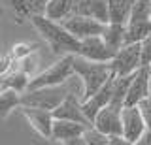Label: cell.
<instances>
[{
    "label": "cell",
    "mask_w": 151,
    "mask_h": 145,
    "mask_svg": "<svg viewBox=\"0 0 151 145\" xmlns=\"http://www.w3.org/2000/svg\"><path fill=\"white\" fill-rule=\"evenodd\" d=\"M23 115L27 117L28 124L36 130L42 138L51 139V130H53V111L42 109V107H30V106H21Z\"/></svg>",
    "instance_id": "30bf717a"
},
{
    "label": "cell",
    "mask_w": 151,
    "mask_h": 145,
    "mask_svg": "<svg viewBox=\"0 0 151 145\" xmlns=\"http://www.w3.org/2000/svg\"><path fill=\"white\" fill-rule=\"evenodd\" d=\"M60 25L64 26L74 38H78L79 41L91 36H100L106 23H100L89 15H68L66 19L60 21Z\"/></svg>",
    "instance_id": "5b68a950"
},
{
    "label": "cell",
    "mask_w": 151,
    "mask_h": 145,
    "mask_svg": "<svg viewBox=\"0 0 151 145\" xmlns=\"http://www.w3.org/2000/svg\"><path fill=\"white\" fill-rule=\"evenodd\" d=\"M132 145H151V130H145Z\"/></svg>",
    "instance_id": "4316f807"
},
{
    "label": "cell",
    "mask_w": 151,
    "mask_h": 145,
    "mask_svg": "<svg viewBox=\"0 0 151 145\" xmlns=\"http://www.w3.org/2000/svg\"><path fill=\"white\" fill-rule=\"evenodd\" d=\"M111 72L115 77L119 76H130L136 70L142 68V49L140 44H125L123 47L113 55L111 62Z\"/></svg>",
    "instance_id": "277c9868"
},
{
    "label": "cell",
    "mask_w": 151,
    "mask_h": 145,
    "mask_svg": "<svg viewBox=\"0 0 151 145\" xmlns=\"http://www.w3.org/2000/svg\"><path fill=\"white\" fill-rule=\"evenodd\" d=\"M113 79H115V76H111L100 89H98L96 92H94V94H91L89 98H85V100L81 102L83 113L87 115V119L91 121V123H93L94 115H96L98 111L102 109V107H106L108 104H110V100H111V91H113Z\"/></svg>",
    "instance_id": "8fae6325"
},
{
    "label": "cell",
    "mask_w": 151,
    "mask_h": 145,
    "mask_svg": "<svg viewBox=\"0 0 151 145\" xmlns=\"http://www.w3.org/2000/svg\"><path fill=\"white\" fill-rule=\"evenodd\" d=\"M134 0H108V23H115V25H127L132 10Z\"/></svg>",
    "instance_id": "9a60e30c"
},
{
    "label": "cell",
    "mask_w": 151,
    "mask_h": 145,
    "mask_svg": "<svg viewBox=\"0 0 151 145\" xmlns=\"http://www.w3.org/2000/svg\"><path fill=\"white\" fill-rule=\"evenodd\" d=\"M89 17L100 21V23H108V0H89Z\"/></svg>",
    "instance_id": "7402d4cb"
},
{
    "label": "cell",
    "mask_w": 151,
    "mask_h": 145,
    "mask_svg": "<svg viewBox=\"0 0 151 145\" xmlns=\"http://www.w3.org/2000/svg\"><path fill=\"white\" fill-rule=\"evenodd\" d=\"M19 106V92L4 89L0 91V123Z\"/></svg>",
    "instance_id": "ffe728a7"
},
{
    "label": "cell",
    "mask_w": 151,
    "mask_h": 145,
    "mask_svg": "<svg viewBox=\"0 0 151 145\" xmlns=\"http://www.w3.org/2000/svg\"><path fill=\"white\" fill-rule=\"evenodd\" d=\"M34 51H36V45H32V44H15L12 47V55L9 57L13 59V62H19V60L30 57Z\"/></svg>",
    "instance_id": "603a6c76"
},
{
    "label": "cell",
    "mask_w": 151,
    "mask_h": 145,
    "mask_svg": "<svg viewBox=\"0 0 151 145\" xmlns=\"http://www.w3.org/2000/svg\"><path fill=\"white\" fill-rule=\"evenodd\" d=\"M149 94H151V72H149Z\"/></svg>",
    "instance_id": "f1b7e54d"
},
{
    "label": "cell",
    "mask_w": 151,
    "mask_h": 145,
    "mask_svg": "<svg viewBox=\"0 0 151 145\" xmlns=\"http://www.w3.org/2000/svg\"><path fill=\"white\" fill-rule=\"evenodd\" d=\"M136 107L140 109L142 117H144L147 130H151V94H147L145 98H142V100L138 102V106H136Z\"/></svg>",
    "instance_id": "cb8c5ba5"
},
{
    "label": "cell",
    "mask_w": 151,
    "mask_h": 145,
    "mask_svg": "<svg viewBox=\"0 0 151 145\" xmlns=\"http://www.w3.org/2000/svg\"><path fill=\"white\" fill-rule=\"evenodd\" d=\"M147 68H149V72H151V62H149V66H147Z\"/></svg>",
    "instance_id": "4dcf8cb0"
},
{
    "label": "cell",
    "mask_w": 151,
    "mask_h": 145,
    "mask_svg": "<svg viewBox=\"0 0 151 145\" xmlns=\"http://www.w3.org/2000/svg\"><path fill=\"white\" fill-rule=\"evenodd\" d=\"M147 130L145 121L136 106H125L121 109V134L132 143Z\"/></svg>",
    "instance_id": "ba28073f"
},
{
    "label": "cell",
    "mask_w": 151,
    "mask_h": 145,
    "mask_svg": "<svg viewBox=\"0 0 151 145\" xmlns=\"http://www.w3.org/2000/svg\"><path fill=\"white\" fill-rule=\"evenodd\" d=\"M151 34V21H129L125 25V44H140Z\"/></svg>",
    "instance_id": "d6986e66"
},
{
    "label": "cell",
    "mask_w": 151,
    "mask_h": 145,
    "mask_svg": "<svg viewBox=\"0 0 151 145\" xmlns=\"http://www.w3.org/2000/svg\"><path fill=\"white\" fill-rule=\"evenodd\" d=\"M63 145H87V141H85L83 136H78V138H72V139L63 141Z\"/></svg>",
    "instance_id": "83f0119b"
},
{
    "label": "cell",
    "mask_w": 151,
    "mask_h": 145,
    "mask_svg": "<svg viewBox=\"0 0 151 145\" xmlns=\"http://www.w3.org/2000/svg\"><path fill=\"white\" fill-rule=\"evenodd\" d=\"M74 76V55H63L57 62H53L51 66H47L44 72L36 74L30 77L27 91L30 89H40V87H55V85H63L70 77Z\"/></svg>",
    "instance_id": "3957f363"
},
{
    "label": "cell",
    "mask_w": 151,
    "mask_h": 145,
    "mask_svg": "<svg viewBox=\"0 0 151 145\" xmlns=\"http://www.w3.org/2000/svg\"><path fill=\"white\" fill-rule=\"evenodd\" d=\"M78 55L85 60H93V62H111L115 51H111L104 44L102 36H91V38L79 41Z\"/></svg>",
    "instance_id": "52a82bcc"
},
{
    "label": "cell",
    "mask_w": 151,
    "mask_h": 145,
    "mask_svg": "<svg viewBox=\"0 0 151 145\" xmlns=\"http://www.w3.org/2000/svg\"><path fill=\"white\" fill-rule=\"evenodd\" d=\"M108 145H132V141L127 139L123 134H113V136H108Z\"/></svg>",
    "instance_id": "484cf974"
},
{
    "label": "cell",
    "mask_w": 151,
    "mask_h": 145,
    "mask_svg": "<svg viewBox=\"0 0 151 145\" xmlns=\"http://www.w3.org/2000/svg\"><path fill=\"white\" fill-rule=\"evenodd\" d=\"M102 40L111 51H119L125 45V25H115V23H106L102 30Z\"/></svg>",
    "instance_id": "e0dca14e"
},
{
    "label": "cell",
    "mask_w": 151,
    "mask_h": 145,
    "mask_svg": "<svg viewBox=\"0 0 151 145\" xmlns=\"http://www.w3.org/2000/svg\"><path fill=\"white\" fill-rule=\"evenodd\" d=\"M140 49H142V66L147 68L151 62V34L140 41Z\"/></svg>",
    "instance_id": "d4e9b609"
},
{
    "label": "cell",
    "mask_w": 151,
    "mask_h": 145,
    "mask_svg": "<svg viewBox=\"0 0 151 145\" xmlns=\"http://www.w3.org/2000/svg\"><path fill=\"white\" fill-rule=\"evenodd\" d=\"M55 119H64V121H72V123H79L85 126H91V121L87 119V115L83 113V106H81V98L76 94H68L60 102L59 106L53 109Z\"/></svg>",
    "instance_id": "9c48e42d"
},
{
    "label": "cell",
    "mask_w": 151,
    "mask_h": 145,
    "mask_svg": "<svg viewBox=\"0 0 151 145\" xmlns=\"http://www.w3.org/2000/svg\"><path fill=\"white\" fill-rule=\"evenodd\" d=\"M74 74L83 83V100L94 94L113 76L110 62H93L81 59L79 55H74Z\"/></svg>",
    "instance_id": "7a4b0ae2"
},
{
    "label": "cell",
    "mask_w": 151,
    "mask_h": 145,
    "mask_svg": "<svg viewBox=\"0 0 151 145\" xmlns=\"http://www.w3.org/2000/svg\"><path fill=\"white\" fill-rule=\"evenodd\" d=\"M0 91H2V87H0Z\"/></svg>",
    "instance_id": "1f68e13d"
},
{
    "label": "cell",
    "mask_w": 151,
    "mask_h": 145,
    "mask_svg": "<svg viewBox=\"0 0 151 145\" xmlns=\"http://www.w3.org/2000/svg\"><path fill=\"white\" fill-rule=\"evenodd\" d=\"M2 2H6V6H9V10L15 13L17 21H23L25 17L28 19L34 13H44L47 0H2Z\"/></svg>",
    "instance_id": "5bb4252c"
},
{
    "label": "cell",
    "mask_w": 151,
    "mask_h": 145,
    "mask_svg": "<svg viewBox=\"0 0 151 145\" xmlns=\"http://www.w3.org/2000/svg\"><path fill=\"white\" fill-rule=\"evenodd\" d=\"M125 106L113 104L110 102L106 107H102L93 119V126L102 132L104 136H113V134H121V109Z\"/></svg>",
    "instance_id": "8992f818"
},
{
    "label": "cell",
    "mask_w": 151,
    "mask_h": 145,
    "mask_svg": "<svg viewBox=\"0 0 151 145\" xmlns=\"http://www.w3.org/2000/svg\"><path fill=\"white\" fill-rule=\"evenodd\" d=\"M28 81H30V76L25 74L23 70H9L6 76L0 77V87L4 89H9V91H15V92H25L27 87H28Z\"/></svg>",
    "instance_id": "2e32d148"
},
{
    "label": "cell",
    "mask_w": 151,
    "mask_h": 145,
    "mask_svg": "<svg viewBox=\"0 0 151 145\" xmlns=\"http://www.w3.org/2000/svg\"><path fill=\"white\" fill-rule=\"evenodd\" d=\"M76 0H47L44 8V15L53 21H63L68 15H72Z\"/></svg>",
    "instance_id": "ac0fdd59"
},
{
    "label": "cell",
    "mask_w": 151,
    "mask_h": 145,
    "mask_svg": "<svg viewBox=\"0 0 151 145\" xmlns=\"http://www.w3.org/2000/svg\"><path fill=\"white\" fill-rule=\"evenodd\" d=\"M32 26L38 30V34L45 40V44L51 47L53 53L59 55H78L79 40L74 38L68 30L60 25V21H53L45 17L44 13H34L28 17Z\"/></svg>",
    "instance_id": "6da1fadb"
},
{
    "label": "cell",
    "mask_w": 151,
    "mask_h": 145,
    "mask_svg": "<svg viewBox=\"0 0 151 145\" xmlns=\"http://www.w3.org/2000/svg\"><path fill=\"white\" fill-rule=\"evenodd\" d=\"M149 21H151V10H149Z\"/></svg>",
    "instance_id": "f546056e"
},
{
    "label": "cell",
    "mask_w": 151,
    "mask_h": 145,
    "mask_svg": "<svg viewBox=\"0 0 151 145\" xmlns=\"http://www.w3.org/2000/svg\"><path fill=\"white\" fill-rule=\"evenodd\" d=\"M147 94H149V68L142 66L132 74L130 85L127 89L125 96V106H138V102Z\"/></svg>",
    "instance_id": "7c38bea8"
},
{
    "label": "cell",
    "mask_w": 151,
    "mask_h": 145,
    "mask_svg": "<svg viewBox=\"0 0 151 145\" xmlns=\"http://www.w3.org/2000/svg\"><path fill=\"white\" fill-rule=\"evenodd\" d=\"M85 124L79 123H72V121H64V119H55L53 121V130H51V139L55 141H66V139L78 138V136H83Z\"/></svg>",
    "instance_id": "4fadbf2b"
},
{
    "label": "cell",
    "mask_w": 151,
    "mask_h": 145,
    "mask_svg": "<svg viewBox=\"0 0 151 145\" xmlns=\"http://www.w3.org/2000/svg\"><path fill=\"white\" fill-rule=\"evenodd\" d=\"M149 10H151V0H134L129 21H149Z\"/></svg>",
    "instance_id": "44dd1931"
}]
</instances>
